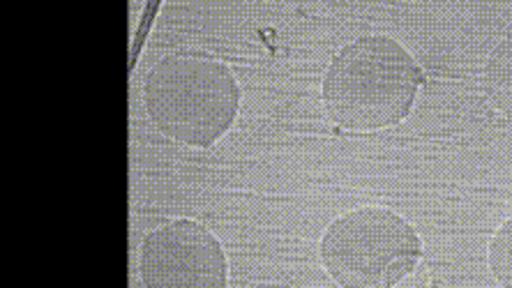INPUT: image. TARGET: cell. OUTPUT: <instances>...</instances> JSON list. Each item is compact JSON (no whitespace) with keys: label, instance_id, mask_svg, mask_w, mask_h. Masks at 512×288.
Instances as JSON below:
<instances>
[{"label":"cell","instance_id":"cell-1","mask_svg":"<svg viewBox=\"0 0 512 288\" xmlns=\"http://www.w3.org/2000/svg\"><path fill=\"white\" fill-rule=\"evenodd\" d=\"M423 81L420 65L393 37H358L330 63L323 104L342 130H383L409 116Z\"/></svg>","mask_w":512,"mask_h":288},{"label":"cell","instance_id":"cell-2","mask_svg":"<svg viewBox=\"0 0 512 288\" xmlns=\"http://www.w3.org/2000/svg\"><path fill=\"white\" fill-rule=\"evenodd\" d=\"M240 97L229 67L203 53L162 58L143 81V104L153 125L192 148H210L231 130Z\"/></svg>","mask_w":512,"mask_h":288},{"label":"cell","instance_id":"cell-3","mask_svg":"<svg viewBox=\"0 0 512 288\" xmlns=\"http://www.w3.org/2000/svg\"><path fill=\"white\" fill-rule=\"evenodd\" d=\"M423 256V242L402 215L386 208L344 212L321 238V261L342 288H393Z\"/></svg>","mask_w":512,"mask_h":288},{"label":"cell","instance_id":"cell-4","mask_svg":"<svg viewBox=\"0 0 512 288\" xmlns=\"http://www.w3.org/2000/svg\"><path fill=\"white\" fill-rule=\"evenodd\" d=\"M143 288H227L222 242L194 219H173L141 242Z\"/></svg>","mask_w":512,"mask_h":288},{"label":"cell","instance_id":"cell-5","mask_svg":"<svg viewBox=\"0 0 512 288\" xmlns=\"http://www.w3.org/2000/svg\"><path fill=\"white\" fill-rule=\"evenodd\" d=\"M485 93L494 109L512 120V35L489 53L485 65Z\"/></svg>","mask_w":512,"mask_h":288},{"label":"cell","instance_id":"cell-6","mask_svg":"<svg viewBox=\"0 0 512 288\" xmlns=\"http://www.w3.org/2000/svg\"><path fill=\"white\" fill-rule=\"evenodd\" d=\"M489 268L501 288H512V217L501 224L489 245Z\"/></svg>","mask_w":512,"mask_h":288}]
</instances>
